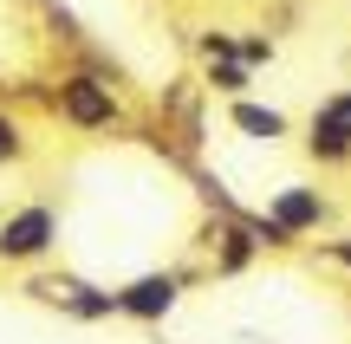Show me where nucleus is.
<instances>
[{
	"label": "nucleus",
	"mask_w": 351,
	"mask_h": 344,
	"mask_svg": "<svg viewBox=\"0 0 351 344\" xmlns=\"http://www.w3.org/2000/svg\"><path fill=\"white\" fill-rule=\"evenodd\" d=\"M46 111L59 117L78 137H104V130H124V98L104 72H65L59 85L46 91Z\"/></svg>",
	"instance_id": "nucleus-1"
},
{
	"label": "nucleus",
	"mask_w": 351,
	"mask_h": 344,
	"mask_svg": "<svg viewBox=\"0 0 351 344\" xmlns=\"http://www.w3.org/2000/svg\"><path fill=\"white\" fill-rule=\"evenodd\" d=\"M52 247H59V215H52L46 202H26V208H13V215H0V260H7V267H33Z\"/></svg>",
	"instance_id": "nucleus-2"
},
{
	"label": "nucleus",
	"mask_w": 351,
	"mask_h": 344,
	"mask_svg": "<svg viewBox=\"0 0 351 344\" xmlns=\"http://www.w3.org/2000/svg\"><path fill=\"white\" fill-rule=\"evenodd\" d=\"M306 156L326 163V169L351 163V85L326 91V98L313 104V117H306Z\"/></svg>",
	"instance_id": "nucleus-3"
},
{
	"label": "nucleus",
	"mask_w": 351,
	"mask_h": 344,
	"mask_svg": "<svg viewBox=\"0 0 351 344\" xmlns=\"http://www.w3.org/2000/svg\"><path fill=\"white\" fill-rule=\"evenodd\" d=\"M267 221H280V228L300 241V234H313V228H326V221H332V202L319 189H306V182H287V189H274Z\"/></svg>",
	"instance_id": "nucleus-4"
},
{
	"label": "nucleus",
	"mask_w": 351,
	"mask_h": 344,
	"mask_svg": "<svg viewBox=\"0 0 351 344\" xmlns=\"http://www.w3.org/2000/svg\"><path fill=\"white\" fill-rule=\"evenodd\" d=\"M111 306L124 319H163V312H176V273H137L130 286L111 293Z\"/></svg>",
	"instance_id": "nucleus-5"
},
{
	"label": "nucleus",
	"mask_w": 351,
	"mask_h": 344,
	"mask_svg": "<svg viewBox=\"0 0 351 344\" xmlns=\"http://www.w3.org/2000/svg\"><path fill=\"white\" fill-rule=\"evenodd\" d=\"M39 299H52V306H65L72 319H111V293H98V286H85V280H39L33 286Z\"/></svg>",
	"instance_id": "nucleus-6"
},
{
	"label": "nucleus",
	"mask_w": 351,
	"mask_h": 344,
	"mask_svg": "<svg viewBox=\"0 0 351 344\" xmlns=\"http://www.w3.org/2000/svg\"><path fill=\"white\" fill-rule=\"evenodd\" d=\"M228 124L234 130H247V137H261V143H280L287 137V111H274V104H254V98H228Z\"/></svg>",
	"instance_id": "nucleus-7"
},
{
	"label": "nucleus",
	"mask_w": 351,
	"mask_h": 344,
	"mask_svg": "<svg viewBox=\"0 0 351 344\" xmlns=\"http://www.w3.org/2000/svg\"><path fill=\"white\" fill-rule=\"evenodd\" d=\"M247 85H254V72L241 59H202V91L208 98H247Z\"/></svg>",
	"instance_id": "nucleus-8"
},
{
	"label": "nucleus",
	"mask_w": 351,
	"mask_h": 344,
	"mask_svg": "<svg viewBox=\"0 0 351 344\" xmlns=\"http://www.w3.org/2000/svg\"><path fill=\"white\" fill-rule=\"evenodd\" d=\"M33 156V137H26V124L13 111H0V169H13V163H26Z\"/></svg>",
	"instance_id": "nucleus-9"
},
{
	"label": "nucleus",
	"mask_w": 351,
	"mask_h": 344,
	"mask_svg": "<svg viewBox=\"0 0 351 344\" xmlns=\"http://www.w3.org/2000/svg\"><path fill=\"white\" fill-rule=\"evenodd\" d=\"M234 59L254 72V65H267V59H274V39H234Z\"/></svg>",
	"instance_id": "nucleus-10"
},
{
	"label": "nucleus",
	"mask_w": 351,
	"mask_h": 344,
	"mask_svg": "<svg viewBox=\"0 0 351 344\" xmlns=\"http://www.w3.org/2000/svg\"><path fill=\"white\" fill-rule=\"evenodd\" d=\"M326 260H339V267H351V234H345V241H332V247H326Z\"/></svg>",
	"instance_id": "nucleus-11"
}]
</instances>
